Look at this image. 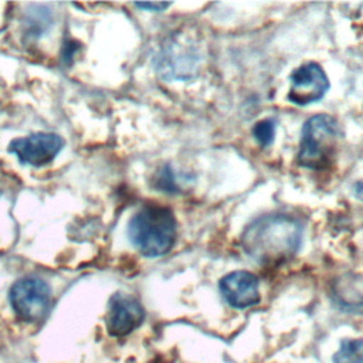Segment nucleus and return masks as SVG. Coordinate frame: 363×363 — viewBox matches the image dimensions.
Masks as SVG:
<instances>
[{
  "label": "nucleus",
  "mask_w": 363,
  "mask_h": 363,
  "mask_svg": "<svg viewBox=\"0 0 363 363\" xmlns=\"http://www.w3.org/2000/svg\"><path fill=\"white\" fill-rule=\"evenodd\" d=\"M143 318L145 311L142 303L128 294L118 292L109 301L106 329L112 336H126L140 326Z\"/></svg>",
  "instance_id": "8"
},
{
  "label": "nucleus",
  "mask_w": 363,
  "mask_h": 363,
  "mask_svg": "<svg viewBox=\"0 0 363 363\" xmlns=\"http://www.w3.org/2000/svg\"><path fill=\"white\" fill-rule=\"evenodd\" d=\"M342 135L337 121L326 113L311 116L302 126L298 163L308 169L326 167L335 155Z\"/></svg>",
  "instance_id": "3"
},
{
  "label": "nucleus",
  "mask_w": 363,
  "mask_h": 363,
  "mask_svg": "<svg viewBox=\"0 0 363 363\" xmlns=\"http://www.w3.org/2000/svg\"><path fill=\"white\" fill-rule=\"evenodd\" d=\"M333 296L340 308L352 312H363V277L346 274L333 285Z\"/></svg>",
  "instance_id": "10"
},
{
  "label": "nucleus",
  "mask_w": 363,
  "mask_h": 363,
  "mask_svg": "<svg viewBox=\"0 0 363 363\" xmlns=\"http://www.w3.org/2000/svg\"><path fill=\"white\" fill-rule=\"evenodd\" d=\"M9 299L20 319L38 322L44 319L50 311L51 291L41 278L24 277L11 285Z\"/></svg>",
  "instance_id": "4"
},
{
  "label": "nucleus",
  "mask_w": 363,
  "mask_h": 363,
  "mask_svg": "<svg viewBox=\"0 0 363 363\" xmlns=\"http://www.w3.org/2000/svg\"><path fill=\"white\" fill-rule=\"evenodd\" d=\"M302 225L288 214H265L250 223L241 235L245 254L261 264L291 258L301 247Z\"/></svg>",
  "instance_id": "1"
},
{
  "label": "nucleus",
  "mask_w": 363,
  "mask_h": 363,
  "mask_svg": "<svg viewBox=\"0 0 363 363\" xmlns=\"http://www.w3.org/2000/svg\"><path fill=\"white\" fill-rule=\"evenodd\" d=\"M252 135L261 146H269L275 136V122L272 119H262L257 122L252 128Z\"/></svg>",
  "instance_id": "12"
},
{
  "label": "nucleus",
  "mask_w": 363,
  "mask_h": 363,
  "mask_svg": "<svg viewBox=\"0 0 363 363\" xmlns=\"http://www.w3.org/2000/svg\"><path fill=\"white\" fill-rule=\"evenodd\" d=\"M64 139L60 135L38 132L13 139L9 145V152L14 153L21 163L44 166L60 153Z\"/></svg>",
  "instance_id": "7"
},
{
  "label": "nucleus",
  "mask_w": 363,
  "mask_h": 363,
  "mask_svg": "<svg viewBox=\"0 0 363 363\" xmlns=\"http://www.w3.org/2000/svg\"><path fill=\"white\" fill-rule=\"evenodd\" d=\"M354 191H356V196L360 197L363 200V180L357 182L356 186H354Z\"/></svg>",
  "instance_id": "14"
},
{
  "label": "nucleus",
  "mask_w": 363,
  "mask_h": 363,
  "mask_svg": "<svg viewBox=\"0 0 363 363\" xmlns=\"http://www.w3.org/2000/svg\"><path fill=\"white\" fill-rule=\"evenodd\" d=\"M288 99L295 105H309L319 101L329 89V79L323 68L316 62L298 67L289 77Z\"/></svg>",
  "instance_id": "6"
},
{
  "label": "nucleus",
  "mask_w": 363,
  "mask_h": 363,
  "mask_svg": "<svg viewBox=\"0 0 363 363\" xmlns=\"http://www.w3.org/2000/svg\"><path fill=\"white\" fill-rule=\"evenodd\" d=\"M136 7L145 9V10H153V11H162L166 7H169V3H135Z\"/></svg>",
  "instance_id": "13"
},
{
  "label": "nucleus",
  "mask_w": 363,
  "mask_h": 363,
  "mask_svg": "<svg viewBox=\"0 0 363 363\" xmlns=\"http://www.w3.org/2000/svg\"><path fill=\"white\" fill-rule=\"evenodd\" d=\"M0 194H1V193H0Z\"/></svg>",
  "instance_id": "15"
},
{
  "label": "nucleus",
  "mask_w": 363,
  "mask_h": 363,
  "mask_svg": "<svg viewBox=\"0 0 363 363\" xmlns=\"http://www.w3.org/2000/svg\"><path fill=\"white\" fill-rule=\"evenodd\" d=\"M333 363H363V339H345L333 356Z\"/></svg>",
  "instance_id": "11"
},
{
  "label": "nucleus",
  "mask_w": 363,
  "mask_h": 363,
  "mask_svg": "<svg viewBox=\"0 0 363 363\" xmlns=\"http://www.w3.org/2000/svg\"><path fill=\"white\" fill-rule=\"evenodd\" d=\"M220 292L225 302L237 309H244L258 303V278L248 271H234L220 279Z\"/></svg>",
  "instance_id": "9"
},
{
  "label": "nucleus",
  "mask_w": 363,
  "mask_h": 363,
  "mask_svg": "<svg viewBox=\"0 0 363 363\" xmlns=\"http://www.w3.org/2000/svg\"><path fill=\"white\" fill-rule=\"evenodd\" d=\"M200 64L199 50L186 37L172 38L156 58L157 71L166 78L187 79L197 74Z\"/></svg>",
  "instance_id": "5"
},
{
  "label": "nucleus",
  "mask_w": 363,
  "mask_h": 363,
  "mask_svg": "<svg viewBox=\"0 0 363 363\" xmlns=\"http://www.w3.org/2000/svg\"><path fill=\"white\" fill-rule=\"evenodd\" d=\"M177 223L170 208L159 204L142 207L129 221L128 237L145 257L167 254L176 241Z\"/></svg>",
  "instance_id": "2"
}]
</instances>
